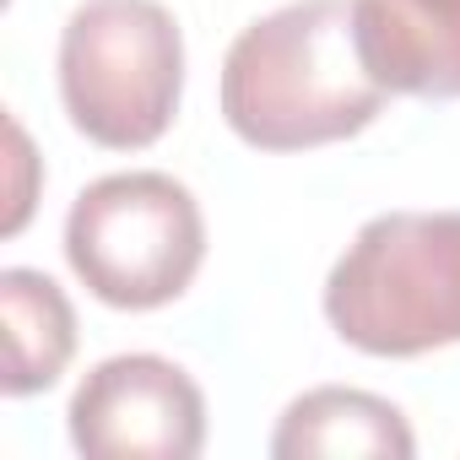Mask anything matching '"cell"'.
Wrapping results in <instances>:
<instances>
[{"label": "cell", "mask_w": 460, "mask_h": 460, "mask_svg": "<svg viewBox=\"0 0 460 460\" xmlns=\"http://www.w3.org/2000/svg\"><path fill=\"white\" fill-rule=\"evenodd\" d=\"M385 87L358 55L352 0H293L250 22L222 60V114L261 152H304L358 136Z\"/></svg>", "instance_id": "1"}, {"label": "cell", "mask_w": 460, "mask_h": 460, "mask_svg": "<svg viewBox=\"0 0 460 460\" xmlns=\"http://www.w3.org/2000/svg\"><path fill=\"white\" fill-rule=\"evenodd\" d=\"M325 320L374 358L460 341V211H385L325 277Z\"/></svg>", "instance_id": "2"}, {"label": "cell", "mask_w": 460, "mask_h": 460, "mask_svg": "<svg viewBox=\"0 0 460 460\" xmlns=\"http://www.w3.org/2000/svg\"><path fill=\"white\" fill-rule=\"evenodd\" d=\"M184 44L157 0H82L60 33L71 125L114 152L152 146L179 109Z\"/></svg>", "instance_id": "3"}, {"label": "cell", "mask_w": 460, "mask_h": 460, "mask_svg": "<svg viewBox=\"0 0 460 460\" xmlns=\"http://www.w3.org/2000/svg\"><path fill=\"white\" fill-rule=\"evenodd\" d=\"M206 255L195 195L168 173H109L66 217V261L93 298L114 309L173 304Z\"/></svg>", "instance_id": "4"}, {"label": "cell", "mask_w": 460, "mask_h": 460, "mask_svg": "<svg viewBox=\"0 0 460 460\" xmlns=\"http://www.w3.org/2000/svg\"><path fill=\"white\" fill-rule=\"evenodd\" d=\"M71 444L98 460H190L206 444V401L179 363L125 352L71 395Z\"/></svg>", "instance_id": "5"}, {"label": "cell", "mask_w": 460, "mask_h": 460, "mask_svg": "<svg viewBox=\"0 0 460 460\" xmlns=\"http://www.w3.org/2000/svg\"><path fill=\"white\" fill-rule=\"evenodd\" d=\"M352 28L385 93L460 98V0H352Z\"/></svg>", "instance_id": "6"}, {"label": "cell", "mask_w": 460, "mask_h": 460, "mask_svg": "<svg viewBox=\"0 0 460 460\" xmlns=\"http://www.w3.org/2000/svg\"><path fill=\"white\" fill-rule=\"evenodd\" d=\"M411 449H417V438L390 401H379L368 390H341V385L298 395L282 411V428L271 438L277 460H314V455H395V460H406Z\"/></svg>", "instance_id": "7"}, {"label": "cell", "mask_w": 460, "mask_h": 460, "mask_svg": "<svg viewBox=\"0 0 460 460\" xmlns=\"http://www.w3.org/2000/svg\"><path fill=\"white\" fill-rule=\"evenodd\" d=\"M0 314H6V395H33L60 379L76 352V314L66 293L28 266L0 271Z\"/></svg>", "instance_id": "8"}]
</instances>
